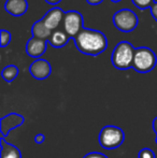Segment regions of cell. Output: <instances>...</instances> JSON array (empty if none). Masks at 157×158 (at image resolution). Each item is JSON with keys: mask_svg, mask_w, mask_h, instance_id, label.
I'll use <instances>...</instances> for the list:
<instances>
[{"mask_svg": "<svg viewBox=\"0 0 157 158\" xmlns=\"http://www.w3.org/2000/svg\"><path fill=\"white\" fill-rule=\"evenodd\" d=\"M76 48L85 55L98 56L108 48V39L103 32L96 29L85 28L73 38Z\"/></svg>", "mask_w": 157, "mask_h": 158, "instance_id": "1", "label": "cell"}, {"mask_svg": "<svg viewBox=\"0 0 157 158\" xmlns=\"http://www.w3.org/2000/svg\"><path fill=\"white\" fill-rule=\"evenodd\" d=\"M136 48L131 43L126 41H122L115 45L111 56L112 64L118 70H127L132 68L134 56Z\"/></svg>", "mask_w": 157, "mask_h": 158, "instance_id": "2", "label": "cell"}, {"mask_svg": "<svg viewBox=\"0 0 157 158\" xmlns=\"http://www.w3.org/2000/svg\"><path fill=\"white\" fill-rule=\"evenodd\" d=\"M157 64V56L153 50L147 46L136 48L132 68L140 73L151 72Z\"/></svg>", "mask_w": 157, "mask_h": 158, "instance_id": "3", "label": "cell"}, {"mask_svg": "<svg viewBox=\"0 0 157 158\" xmlns=\"http://www.w3.org/2000/svg\"><path fill=\"white\" fill-rule=\"evenodd\" d=\"M125 141V133L118 126H105L99 133V144L105 150H115Z\"/></svg>", "mask_w": 157, "mask_h": 158, "instance_id": "4", "label": "cell"}, {"mask_svg": "<svg viewBox=\"0 0 157 158\" xmlns=\"http://www.w3.org/2000/svg\"><path fill=\"white\" fill-rule=\"evenodd\" d=\"M113 24L122 32H131L137 28L139 19L130 9H122L113 15Z\"/></svg>", "mask_w": 157, "mask_h": 158, "instance_id": "5", "label": "cell"}, {"mask_svg": "<svg viewBox=\"0 0 157 158\" xmlns=\"http://www.w3.org/2000/svg\"><path fill=\"white\" fill-rule=\"evenodd\" d=\"M83 15L76 10H70L66 12L63 21L64 30L70 38L73 39L78 33L84 28Z\"/></svg>", "mask_w": 157, "mask_h": 158, "instance_id": "6", "label": "cell"}, {"mask_svg": "<svg viewBox=\"0 0 157 158\" xmlns=\"http://www.w3.org/2000/svg\"><path fill=\"white\" fill-rule=\"evenodd\" d=\"M24 122H25V118L22 115L17 114V113H11V114L1 117V119H0L1 138H4L6 135H8L12 129L22 126L24 124Z\"/></svg>", "mask_w": 157, "mask_h": 158, "instance_id": "7", "label": "cell"}, {"mask_svg": "<svg viewBox=\"0 0 157 158\" xmlns=\"http://www.w3.org/2000/svg\"><path fill=\"white\" fill-rule=\"evenodd\" d=\"M29 72L32 77L41 81V80H45L50 77L51 72H52V67L46 59L39 58L30 64Z\"/></svg>", "mask_w": 157, "mask_h": 158, "instance_id": "8", "label": "cell"}, {"mask_svg": "<svg viewBox=\"0 0 157 158\" xmlns=\"http://www.w3.org/2000/svg\"><path fill=\"white\" fill-rule=\"evenodd\" d=\"M65 14L66 12H64V10H61L60 8H52L45 13L42 19L52 31H55L57 30L58 26L63 23Z\"/></svg>", "mask_w": 157, "mask_h": 158, "instance_id": "9", "label": "cell"}, {"mask_svg": "<svg viewBox=\"0 0 157 158\" xmlns=\"http://www.w3.org/2000/svg\"><path fill=\"white\" fill-rule=\"evenodd\" d=\"M46 45L48 41L31 37L26 44V53L28 56L39 59V57H41L46 52Z\"/></svg>", "mask_w": 157, "mask_h": 158, "instance_id": "10", "label": "cell"}, {"mask_svg": "<svg viewBox=\"0 0 157 158\" xmlns=\"http://www.w3.org/2000/svg\"><path fill=\"white\" fill-rule=\"evenodd\" d=\"M28 2L27 0H6L4 3V10L9 14L13 16H22L28 10Z\"/></svg>", "mask_w": 157, "mask_h": 158, "instance_id": "11", "label": "cell"}, {"mask_svg": "<svg viewBox=\"0 0 157 158\" xmlns=\"http://www.w3.org/2000/svg\"><path fill=\"white\" fill-rule=\"evenodd\" d=\"M31 33L34 38H38V39L48 41V39H50V37L52 35L53 31L45 25L43 19H39V21H37L36 23L32 25Z\"/></svg>", "mask_w": 157, "mask_h": 158, "instance_id": "12", "label": "cell"}, {"mask_svg": "<svg viewBox=\"0 0 157 158\" xmlns=\"http://www.w3.org/2000/svg\"><path fill=\"white\" fill-rule=\"evenodd\" d=\"M0 158H22L21 151L13 144L8 143L4 138L0 139Z\"/></svg>", "mask_w": 157, "mask_h": 158, "instance_id": "13", "label": "cell"}, {"mask_svg": "<svg viewBox=\"0 0 157 158\" xmlns=\"http://www.w3.org/2000/svg\"><path fill=\"white\" fill-rule=\"evenodd\" d=\"M70 37L66 33L65 30H55L53 31L52 35L48 39V44L52 45L53 48H64L66 44L68 43L69 41Z\"/></svg>", "mask_w": 157, "mask_h": 158, "instance_id": "14", "label": "cell"}, {"mask_svg": "<svg viewBox=\"0 0 157 158\" xmlns=\"http://www.w3.org/2000/svg\"><path fill=\"white\" fill-rule=\"evenodd\" d=\"M19 73V70L15 64H9V66L3 68V70H2V72H1V77L6 82L11 83V82H13L16 79Z\"/></svg>", "mask_w": 157, "mask_h": 158, "instance_id": "15", "label": "cell"}, {"mask_svg": "<svg viewBox=\"0 0 157 158\" xmlns=\"http://www.w3.org/2000/svg\"><path fill=\"white\" fill-rule=\"evenodd\" d=\"M132 3L140 10H145V9H151L155 0H131Z\"/></svg>", "mask_w": 157, "mask_h": 158, "instance_id": "16", "label": "cell"}, {"mask_svg": "<svg viewBox=\"0 0 157 158\" xmlns=\"http://www.w3.org/2000/svg\"><path fill=\"white\" fill-rule=\"evenodd\" d=\"M0 37H1V41H0V45L1 48H6V45H9L11 42V33L8 31V30L2 29L0 31Z\"/></svg>", "mask_w": 157, "mask_h": 158, "instance_id": "17", "label": "cell"}, {"mask_svg": "<svg viewBox=\"0 0 157 158\" xmlns=\"http://www.w3.org/2000/svg\"><path fill=\"white\" fill-rule=\"evenodd\" d=\"M138 158H156V156H155V153L151 148H144L139 152Z\"/></svg>", "mask_w": 157, "mask_h": 158, "instance_id": "18", "label": "cell"}, {"mask_svg": "<svg viewBox=\"0 0 157 158\" xmlns=\"http://www.w3.org/2000/svg\"><path fill=\"white\" fill-rule=\"evenodd\" d=\"M83 158H108L105 154L99 152H90L88 154H86Z\"/></svg>", "mask_w": 157, "mask_h": 158, "instance_id": "19", "label": "cell"}, {"mask_svg": "<svg viewBox=\"0 0 157 158\" xmlns=\"http://www.w3.org/2000/svg\"><path fill=\"white\" fill-rule=\"evenodd\" d=\"M150 10H151V14H152V16H153V19L157 22V1L154 2L153 6H151Z\"/></svg>", "mask_w": 157, "mask_h": 158, "instance_id": "20", "label": "cell"}, {"mask_svg": "<svg viewBox=\"0 0 157 158\" xmlns=\"http://www.w3.org/2000/svg\"><path fill=\"white\" fill-rule=\"evenodd\" d=\"M35 141H36V143H38V144L43 143V142L45 141V135H42V133H39V135H37L36 138H35Z\"/></svg>", "mask_w": 157, "mask_h": 158, "instance_id": "21", "label": "cell"}, {"mask_svg": "<svg viewBox=\"0 0 157 158\" xmlns=\"http://www.w3.org/2000/svg\"><path fill=\"white\" fill-rule=\"evenodd\" d=\"M152 127H153L154 132L156 133V139H155V142H156V144H157V117H155V118L153 119V123H152Z\"/></svg>", "mask_w": 157, "mask_h": 158, "instance_id": "22", "label": "cell"}, {"mask_svg": "<svg viewBox=\"0 0 157 158\" xmlns=\"http://www.w3.org/2000/svg\"><path fill=\"white\" fill-rule=\"evenodd\" d=\"M102 1L103 0H86V2H87L88 4H90V6H98V4H100Z\"/></svg>", "mask_w": 157, "mask_h": 158, "instance_id": "23", "label": "cell"}, {"mask_svg": "<svg viewBox=\"0 0 157 158\" xmlns=\"http://www.w3.org/2000/svg\"><path fill=\"white\" fill-rule=\"evenodd\" d=\"M61 0H45V2L46 3H48V4H51V6H55V4H57V3H59Z\"/></svg>", "mask_w": 157, "mask_h": 158, "instance_id": "24", "label": "cell"}, {"mask_svg": "<svg viewBox=\"0 0 157 158\" xmlns=\"http://www.w3.org/2000/svg\"><path fill=\"white\" fill-rule=\"evenodd\" d=\"M112 2H114V3H118V2H119V1H122V0H111Z\"/></svg>", "mask_w": 157, "mask_h": 158, "instance_id": "25", "label": "cell"}]
</instances>
